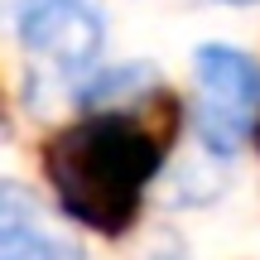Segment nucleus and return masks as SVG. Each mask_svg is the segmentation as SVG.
<instances>
[{"instance_id": "7ed1b4c3", "label": "nucleus", "mask_w": 260, "mask_h": 260, "mask_svg": "<svg viewBox=\"0 0 260 260\" xmlns=\"http://www.w3.org/2000/svg\"><path fill=\"white\" fill-rule=\"evenodd\" d=\"M0 29L53 73H92L106 48V15L96 0H0Z\"/></svg>"}, {"instance_id": "f257e3e1", "label": "nucleus", "mask_w": 260, "mask_h": 260, "mask_svg": "<svg viewBox=\"0 0 260 260\" xmlns=\"http://www.w3.org/2000/svg\"><path fill=\"white\" fill-rule=\"evenodd\" d=\"M178 130V102L159 77L125 96L87 102L73 125L44 145V178L73 222L102 236H125L140 222L145 193Z\"/></svg>"}, {"instance_id": "20e7f679", "label": "nucleus", "mask_w": 260, "mask_h": 260, "mask_svg": "<svg viewBox=\"0 0 260 260\" xmlns=\"http://www.w3.org/2000/svg\"><path fill=\"white\" fill-rule=\"evenodd\" d=\"M0 260H82V251L39 222L34 198L19 183H0Z\"/></svg>"}, {"instance_id": "f03ea898", "label": "nucleus", "mask_w": 260, "mask_h": 260, "mask_svg": "<svg viewBox=\"0 0 260 260\" xmlns=\"http://www.w3.org/2000/svg\"><path fill=\"white\" fill-rule=\"evenodd\" d=\"M198 77V140L212 154H232L260 125V58L232 44H203L193 53Z\"/></svg>"}, {"instance_id": "39448f33", "label": "nucleus", "mask_w": 260, "mask_h": 260, "mask_svg": "<svg viewBox=\"0 0 260 260\" xmlns=\"http://www.w3.org/2000/svg\"><path fill=\"white\" fill-rule=\"evenodd\" d=\"M226 5H260V0H226Z\"/></svg>"}, {"instance_id": "423d86ee", "label": "nucleus", "mask_w": 260, "mask_h": 260, "mask_svg": "<svg viewBox=\"0 0 260 260\" xmlns=\"http://www.w3.org/2000/svg\"><path fill=\"white\" fill-rule=\"evenodd\" d=\"M255 140H260V125H255Z\"/></svg>"}]
</instances>
